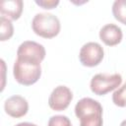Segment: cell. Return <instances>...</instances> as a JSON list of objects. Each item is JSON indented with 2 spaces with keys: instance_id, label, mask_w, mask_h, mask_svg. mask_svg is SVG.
<instances>
[{
  "instance_id": "obj_15",
  "label": "cell",
  "mask_w": 126,
  "mask_h": 126,
  "mask_svg": "<svg viewBox=\"0 0 126 126\" xmlns=\"http://www.w3.org/2000/svg\"><path fill=\"white\" fill-rule=\"evenodd\" d=\"M35 4L42 7L43 9H53L59 4V1L58 0H39V1L35 0Z\"/></svg>"
},
{
  "instance_id": "obj_14",
  "label": "cell",
  "mask_w": 126,
  "mask_h": 126,
  "mask_svg": "<svg viewBox=\"0 0 126 126\" xmlns=\"http://www.w3.org/2000/svg\"><path fill=\"white\" fill-rule=\"evenodd\" d=\"M48 126H72L70 119L65 115H54L48 120Z\"/></svg>"
},
{
  "instance_id": "obj_7",
  "label": "cell",
  "mask_w": 126,
  "mask_h": 126,
  "mask_svg": "<svg viewBox=\"0 0 126 126\" xmlns=\"http://www.w3.org/2000/svg\"><path fill=\"white\" fill-rule=\"evenodd\" d=\"M72 99L73 94L71 90L66 86H58L51 92L48 98V104L51 109L62 111L69 106Z\"/></svg>"
},
{
  "instance_id": "obj_2",
  "label": "cell",
  "mask_w": 126,
  "mask_h": 126,
  "mask_svg": "<svg viewBox=\"0 0 126 126\" xmlns=\"http://www.w3.org/2000/svg\"><path fill=\"white\" fill-rule=\"evenodd\" d=\"M13 75L19 84L24 86H31L36 83L40 78V63L17 58L13 67Z\"/></svg>"
},
{
  "instance_id": "obj_1",
  "label": "cell",
  "mask_w": 126,
  "mask_h": 126,
  "mask_svg": "<svg viewBox=\"0 0 126 126\" xmlns=\"http://www.w3.org/2000/svg\"><path fill=\"white\" fill-rule=\"evenodd\" d=\"M75 114L80 126H102V106L94 98H81L75 105Z\"/></svg>"
},
{
  "instance_id": "obj_8",
  "label": "cell",
  "mask_w": 126,
  "mask_h": 126,
  "mask_svg": "<svg viewBox=\"0 0 126 126\" xmlns=\"http://www.w3.org/2000/svg\"><path fill=\"white\" fill-rule=\"evenodd\" d=\"M4 109L9 116L13 118H20L27 114L29 110V103L24 96L16 94L5 100Z\"/></svg>"
},
{
  "instance_id": "obj_13",
  "label": "cell",
  "mask_w": 126,
  "mask_h": 126,
  "mask_svg": "<svg viewBox=\"0 0 126 126\" xmlns=\"http://www.w3.org/2000/svg\"><path fill=\"white\" fill-rule=\"evenodd\" d=\"M112 101L115 105L119 107L126 106V83L113 93Z\"/></svg>"
},
{
  "instance_id": "obj_16",
  "label": "cell",
  "mask_w": 126,
  "mask_h": 126,
  "mask_svg": "<svg viewBox=\"0 0 126 126\" xmlns=\"http://www.w3.org/2000/svg\"><path fill=\"white\" fill-rule=\"evenodd\" d=\"M15 126H37L33 123H30V122H21V123H18L17 125Z\"/></svg>"
},
{
  "instance_id": "obj_9",
  "label": "cell",
  "mask_w": 126,
  "mask_h": 126,
  "mask_svg": "<svg viewBox=\"0 0 126 126\" xmlns=\"http://www.w3.org/2000/svg\"><path fill=\"white\" fill-rule=\"evenodd\" d=\"M123 37L122 30L114 25V24H107L104 25L99 31V38L100 40L108 46H114L118 44Z\"/></svg>"
},
{
  "instance_id": "obj_5",
  "label": "cell",
  "mask_w": 126,
  "mask_h": 126,
  "mask_svg": "<svg viewBox=\"0 0 126 126\" xmlns=\"http://www.w3.org/2000/svg\"><path fill=\"white\" fill-rule=\"evenodd\" d=\"M104 56V51L102 46L94 41L85 43L80 50L79 59L82 65L86 67H94L98 65Z\"/></svg>"
},
{
  "instance_id": "obj_10",
  "label": "cell",
  "mask_w": 126,
  "mask_h": 126,
  "mask_svg": "<svg viewBox=\"0 0 126 126\" xmlns=\"http://www.w3.org/2000/svg\"><path fill=\"white\" fill-rule=\"evenodd\" d=\"M24 3L22 0H7L0 4V12L3 17L9 20H18L23 12Z\"/></svg>"
},
{
  "instance_id": "obj_4",
  "label": "cell",
  "mask_w": 126,
  "mask_h": 126,
  "mask_svg": "<svg viewBox=\"0 0 126 126\" xmlns=\"http://www.w3.org/2000/svg\"><path fill=\"white\" fill-rule=\"evenodd\" d=\"M122 83L120 74H96L91 80V90L96 95H104L107 93L115 90Z\"/></svg>"
},
{
  "instance_id": "obj_12",
  "label": "cell",
  "mask_w": 126,
  "mask_h": 126,
  "mask_svg": "<svg viewBox=\"0 0 126 126\" xmlns=\"http://www.w3.org/2000/svg\"><path fill=\"white\" fill-rule=\"evenodd\" d=\"M112 14L118 22L126 25V0H115L112 5Z\"/></svg>"
},
{
  "instance_id": "obj_17",
  "label": "cell",
  "mask_w": 126,
  "mask_h": 126,
  "mask_svg": "<svg viewBox=\"0 0 126 126\" xmlns=\"http://www.w3.org/2000/svg\"><path fill=\"white\" fill-rule=\"evenodd\" d=\"M120 126H126V119H125V120H123V121L120 123Z\"/></svg>"
},
{
  "instance_id": "obj_3",
  "label": "cell",
  "mask_w": 126,
  "mask_h": 126,
  "mask_svg": "<svg viewBox=\"0 0 126 126\" xmlns=\"http://www.w3.org/2000/svg\"><path fill=\"white\" fill-rule=\"evenodd\" d=\"M59 19L50 13H38L32 21V29L35 34L44 37L52 38L60 32Z\"/></svg>"
},
{
  "instance_id": "obj_11",
  "label": "cell",
  "mask_w": 126,
  "mask_h": 126,
  "mask_svg": "<svg viewBox=\"0 0 126 126\" xmlns=\"http://www.w3.org/2000/svg\"><path fill=\"white\" fill-rule=\"evenodd\" d=\"M14 33V27L11 20L1 16L0 17V40L5 41L12 37Z\"/></svg>"
},
{
  "instance_id": "obj_6",
  "label": "cell",
  "mask_w": 126,
  "mask_h": 126,
  "mask_svg": "<svg viewBox=\"0 0 126 126\" xmlns=\"http://www.w3.org/2000/svg\"><path fill=\"white\" fill-rule=\"evenodd\" d=\"M45 57V48L42 44L38 42L26 40L20 44L17 50V58L39 62L44 59Z\"/></svg>"
}]
</instances>
